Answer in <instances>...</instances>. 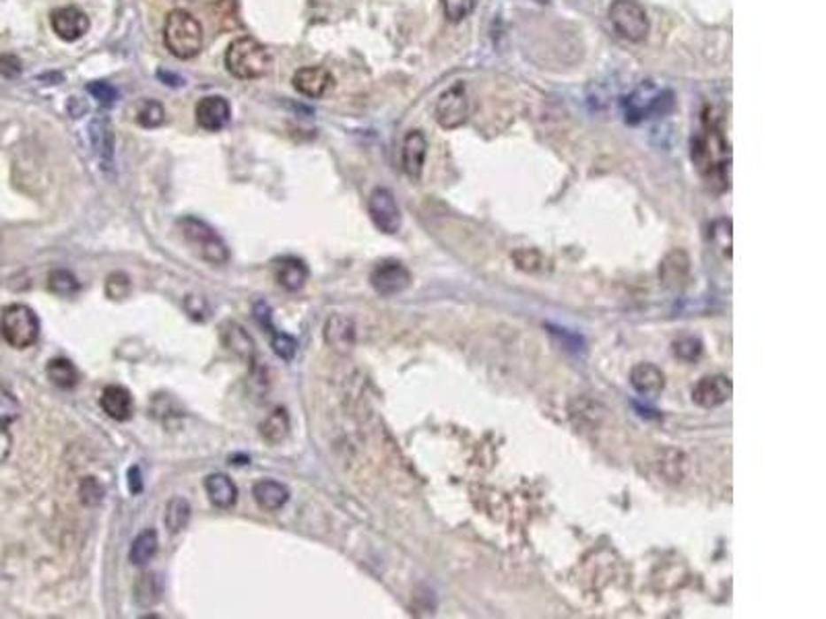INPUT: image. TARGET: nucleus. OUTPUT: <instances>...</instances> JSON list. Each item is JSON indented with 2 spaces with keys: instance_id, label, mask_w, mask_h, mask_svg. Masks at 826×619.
<instances>
[{
  "instance_id": "1",
  "label": "nucleus",
  "mask_w": 826,
  "mask_h": 619,
  "mask_svg": "<svg viewBox=\"0 0 826 619\" xmlns=\"http://www.w3.org/2000/svg\"><path fill=\"white\" fill-rule=\"evenodd\" d=\"M692 161L709 184H722L730 188V142L723 133L722 114L706 105L703 110L700 130L692 136Z\"/></svg>"
},
{
  "instance_id": "2",
  "label": "nucleus",
  "mask_w": 826,
  "mask_h": 619,
  "mask_svg": "<svg viewBox=\"0 0 826 619\" xmlns=\"http://www.w3.org/2000/svg\"><path fill=\"white\" fill-rule=\"evenodd\" d=\"M271 52L251 35L235 37L226 50V68L242 80H252L266 74L271 66Z\"/></svg>"
},
{
  "instance_id": "3",
  "label": "nucleus",
  "mask_w": 826,
  "mask_h": 619,
  "mask_svg": "<svg viewBox=\"0 0 826 619\" xmlns=\"http://www.w3.org/2000/svg\"><path fill=\"white\" fill-rule=\"evenodd\" d=\"M203 27L189 11L176 9L166 17L164 43L172 56L180 60H190L203 50Z\"/></svg>"
},
{
  "instance_id": "4",
  "label": "nucleus",
  "mask_w": 826,
  "mask_h": 619,
  "mask_svg": "<svg viewBox=\"0 0 826 619\" xmlns=\"http://www.w3.org/2000/svg\"><path fill=\"white\" fill-rule=\"evenodd\" d=\"M178 229L186 244L209 264H226L229 260V248L226 240L215 232L209 223L198 219L195 215H186L178 219Z\"/></svg>"
},
{
  "instance_id": "5",
  "label": "nucleus",
  "mask_w": 826,
  "mask_h": 619,
  "mask_svg": "<svg viewBox=\"0 0 826 619\" xmlns=\"http://www.w3.org/2000/svg\"><path fill=\"white\" fill-rule=\"evenodd\" d=\"M40 318L35 310L25 303H11L0 316V334L12 349H27L40 339Z\"/></svg>"
},
{
  "instance_id": "6",
  "label": "nucleus",
  "mask_w": 826,
  "mask_h": 619,
  "mask_svg": "<svg viewBox=\"0 0 826 619\" xmlns=\"http://www.w3.org/2000/svg\"><path fill=\"white\" fill-rule=\"evenodd\" d=\"M612 27L622 40L630 43H641L647 40L651 31V21L647 11L637 0H614L607 11Z\"/></svg>"
},
{
  "instance_id": "7",
  "label": "nucleus",
  "mask_w": 826,
  "mask_h": 619,
  "mask_svg": "<svg viewBox=\"0 0 826 619\" xmlns=\"http://www.w3.org/2000/svg\"><path fill=\"white\" fill-rule=\"evenodd\" d=\"M434 118L444 130H457L461 128L469 118V97L467 87L463 80L452 83L449 89L440 93L434 105Z\"/></svg>"
},
{
  "instance_id": "8",
  "label": "nucleus",
  "mask_w": 826,
  "mask_h": 619,
  "mask_svg": "<svg viewBox=\"0 0 826 619\" xmlns=\"http://www.w3.org/2000/svg\"><path fill=\"white\" fill-rule=\"evenodd\" d=\"M674 108L672 91H657L653 85H641L626 102V122H641L649 116H663Z\"/></svg>"
},
{
  "instance_id": "9",
  "label": "nucleus",
  "mask_w": 826,
  "mask_h": 619,
  "mask_svg": "<svg viewBox=\"0 0 826 619\" xmlns=\"http://www.w3.org/2000/svg\"><path fill=\"white\" fill-rule=\"evenodd\" d=\"M368 213H370L372 223H374L382 233L395 235L401 229V223H403L401 209H399V204H397V198L393 192H390L389 188H384V186H378V188L370 192Z\"/></svg>"
},
{
  "instance_id": "10",
  "label": "nucleus",
  "mask_w": 826,
  "mask_h": 619,
  "mask_svg": "<svg viewBox=\"0 0 826 619\" xmlns=\"http://www.w3.org/2000/svg\"><path fill=\"white\" fill-rule=\"evenodd\" d=\"M89 145L93 151V157L99 164V167L105 173L114 172V147H116V136H114V126H112V120L105 114H96L89 120Z\"/></svg>"
},
{
  "instance_id": "11",
  "label": "nucleus",
  "mask_w": 826,
  "mask_h": 619,
  "mask_svg": "<svg viewBox=\"0 0 826 619\" xmlns=\"http://www.w3.org/2000/svg\"><path fill=\"white\" fill-rule=\"evenodd\" d=\"M370 285L384 297L403 294L412 285V272L399 260H382L372 269Z\"/></svg>"
},
{
  "instance_id": "12",
  "label": "nucleus",
  "mask_w": 826,
  "mask_h": 619,
  "mask_svg": "<svg viewBox=\"0 0 826 619\" xmlns=\"http://www.w3.org/2000/svg\"><path fill=\"white\" fill-rule=\"evenodd\" d=\"M731 380L728 376L713 374L705 376L694 384L692 388V401L703 409H715L725 405L731 399Z\"/></svg>"
},
{
  "instance_id": "13",
  "label": "nucleus",
  "mask_w": 826,
  "mask_h": 619,
  "mask_svg": "<svg viewBox=\"0 0 826 619\" xmlns=\"http://www.w3.org/2000/svg\"><path fill=\"white\" fill-rule=\"evenodd\" d=\"M50 25L60 40L77 42L89 31V17L77 6H62V9L52 11Z\"/></svg>"
},
{
  "instance_id": "14",
  "label": "nucleus",
  "mask_w": 826,
  "mask_h": 619,
  "mask_svg": "<svg viewBox=\"0 0 826 619\" xmlns=\"http://www.w3.org/2000/svg\"><path fill=\"white\" fill-rule=\"evenodd\" d=\"M195 116H197V124L203 130H209V133H220L221 128H226L229 124L232 108H229V102L226 97L209 96V97H203L201 102L197 103Z\"/></svg>"
},
{
  "instance_id": "15",
  "label": "nucleus",
  "mask_w": 826,
  "mask_h": 619,
  "mask_svg": "<svg viewBox=\"0 0 826 619\" xmlns=\"http://www.w3.org/2000/svg\"><path fill=\"white\" fill-rule=\"evenodd\" d=\"M426 155H428V141L421 130H409L403 139V147H401V165L403 172L407 173L412 180H420L421 173H424V165H426Z\"/></svg>"
},
{
  "instance_id": "16",
  "label": "nucleus",
  "mask_w": 826,
  "mask_h": 619,
  "mask_svg": "<svg viewBox=\"0 0 826 619\" xmlns=\"http://www.w3.org/2000/svg\"><path fill=\"white\" fill-rule=\"evenodd\" d=\"M291 83H294V89L297 93H302L304 97H310V99H319L325 96V93H328V89H331L333 87V74L327 71V68H322V66H302V68H297L296 74H294V79H291Z\"/></svg>"
},
{
  "instance_id": "17",
  "label": "nucleus",
  "mask_w": 826,
  "mask_h": 619,
  "mask_svg": "<svg viewBox=\"0 0 826 619\" xmlns=\"http://www.w3.org/2000/svg\"><path fill=\"white\" fill-rule=\"evenodd\" d=\"M325 340L335 351H351V347L356 345V322L345 314H331L325 325Z\"/></svg>"
},
{
  "instance_id": "18",
  "label": "nucleus",
  "mask_w": 826,
  "mask_h": 619,
  "mask_svg": "<svg viewBox=\"0 0 826 619\" xmlns=\"http://www.w3.org/2000/svg\"><path fill=\"white\" fill-rule=\"evenodd\" d=\"M630 384L645 399H657L666 388V376L653 363H637L630 370Z\"/></svg>"
},
{
  "instance_id": "19",
  "label": "nucleus",
  "mask_w": 826,
  "mask_h": 619,
  "mask_svg": "<svg viewBox=\"0 0 826 619\" xmlns=\"http://www.w3.org/2000/svg\"><path fill=\"white\" fill-rule=\"evenodd\" d=\"M99 405H102L104 413L116 421H127L133 415L135 402L133 394L128 388L120 386V384H110L104 388L102 396H99Z\"/></svg>"
},
{
  "instance_id": "20",
  "label": "nucleus",
  "mask_w": 826,
  "mask_h": 619,
  "mask_svg": "<svg viewBox=\"0 0 826 619\" xmlns=\"http://www.w3.org/2000/svg\"><path fill=\"white\" fill-rule=\"evenodd\" d=\"M273 264H275L277 283L282 285L285 291H291V294H294V291H300L304 285H306L310 271L302 258L282 256V258H277Z\"/></svg>"
},
{
  "instance_id": "21",
  "label": "nucleus",
  "mask_w": 826,
  "mask_h": 619,
  "mask_svg": "<svg viewBox=\"0 0 826 619\" xmlns=\"http://www.w3.org/2000/svg\"><path fill=\"white\" fill-rule=\"evenodd\" d=\"M252 495H254V501H257L265 512H277L288 504L289 489L279 481L260 479L252 485Z\"/></svg>"
},
{
  "instance_id": "22",
  "label": "nucleus",
  "mask_w": 826,
  "mask_h": 619,
  "mask_svg": "<svg viewBox=\"0 0 826 619\" xmlns=\"http://www.w3.org/2000/svg\"><path fill=\"white\" fill-rule=\"evenodd\" d=\"M221 339L223 345H226L229 351H234L238 357L246 359L248 363L257 362V347H254V340L251 334L246 332L244 326L235 325V322H226V325L221 326Z\"/></svg>"
},
{
  "instance_id": "23",
  "label": "nucleus",
  "mask_w": 826,
  "mask_h": 619,
  "mask_svg": "<svg viewBox=\"0 0 826 619\" xmlns=\"http://www.w3.org/2000/svg\"><path fill=\"white\" fill-rule=\"evenodd\" d=\"M205 489H207L211 504L223 508V510L232 508L235 500H238V487H235V483L223 473L209 475L207 479H205Z\"/></svg>"
},
{
  "instance_id": "24",
  "label": "nucleus",
  "mask_w": 826,
  "mask_h": 619,
  "mask_svg": "<svg viewBox=\"0 0 826 619\" xmlns=\"http://www.w3.org/2000/svg\"><path fill=\"white\" fill-rule=\"evenodd\" d=\"M289 430H291V421H289L288 411H285L283 407H279L275 409V411H271L269 415H266V417L263 419V424H260L259 427L260 436H263L266 444H282L283 439L289 436Z\"/></svg>"
},
{
  "instance_id": "25",
  "label": "nucleus",
  "mask_w": 826,
  "mask_h": 619,
  "mask_svg": "<svg viewBox=\"0 0 826 619\" xmlns=\"http://www.w3.org/2000/svg\"><path fill=\"white\" fill-rule=\"evenodd\" d=\"M159 549V537L155 529H145L135 537L133 545H130L128 560L133 566H147L153 560Z\"/></svg>"
},
{
  "instance_id": "26",
  "label": "nucleus",
  "mask_w": 826,
  "mask_h": 619,
  "mask_svg": "<svg viewBox=\"0 0 826 619\" xmlns=\"http://www.w3.org/2000/svg\"><path fill=\"white\" fill-rule=\"evenodd\" d=\"M46 376L56 388H62V390H71L77 386V382H79V371L77 368H74V363L71 362V359H66V357L50 359L46 365Z\"/></svg>"
},
{
  "instance_id": "27",
  "label": "nucleus",
  "mask_w": 826,
  "mask_h": 619,
  "mask_svg": "<svg viewBox=\"0 0 826 619\" xmlns=\"http://www.w3.org/2000/svg\"><path fill=\"white\" fill-rule=\"evenodd\" d=\"M133 597H135V603L139 605L141 609H151V607L158 605L161 599V580L151 572L141 574L135 582Z\"/></svg>"
},
{
  "instance_id": "28",
  "label": "nucleus",
  "mask_w": 826,
  "mask_h": 619,
  "mask_svg": "<svg viewBox=\"0 0 826 619\" xmlns=\"http://www.w3.org/2000/svg\"><path fill=\"white\" fill-rule=\"evenodd\" d=\"M688 271H691V260L684 250L669 252L666 260L661 263V277L666 285H678L686 279Z\"/></svg>"
},
{
  "instance_id": "29",
  "label": "nucleus",
  "mask_w": 826,
  "mask_h": 619,
  "mask_svg": "<svg viewBox=\"0 0 826 619\" xmlns=\"http://www.w3.org/2000/svg\"><path fill=\"white\" fill-rule=\"evenodd\" d=\"M190 514L192 508L186 498H172L166 506V529L176 535V532L184 531L190 523Z\"/></svg>"
},
{
  "instance_id": "30",
  "label": "nucleus",
  "mask_w": 826,
  "mask_h": 619,
  "mask_svg": "<svg viewBox=\"0 0 826 619\" xmlns=\"http://www.w3.org/2000/svg\"><path fill=\"white\" fill-rule=\"evenodd\" d=\"M48 289L58 297H74L79 294L81 283L68 269H54L48 275Z\"/></svg>"
},
{
  "instance_id": "31",
  "label": "nucleus",
  "mask_w": 826,
  "mask_h": 619,
  "mask_svg": "<svg viewBox=\"0 0 826 619\" xmlns=\"http://www.w3.org/2000/svg\"><path fill=\"white\" fill-rule=\"evenodd\" d=\"M136 122L141 124L143 128H158L166 122V110L164 105L155 99H145L136 110Z\"/></svg>"
},
{
  "instance_id": "32",
  "label": "nucleus",
  "mask_w": 826,
  "mask_h": 619,
  "mask_svg": "<svg viewBox=\"0 0 826 619\" xmlns=\"http://www.w3.org/2000/svg\"><path fill=\"white\" fill-rule=\"evenodd\" d=\"M475 3L477 0H440V6H443L446 21L461 23L463 19H467L474 12Z\"/></svg>"
},
{
  "instance_id": "33",
  "label": "nucleus",
  "mask_w": 826,
  "mask_h": 619,
  "mask_svg": "<svg viewBox=\"0 0 826 619\" xmlns=\"http://www.w3.org/2000/svg\"><path fill=\"white\" fill-rule=\"evenodd\" d=\"M21 415V405L11 390L0 384V425H9Z\"/></svg>"
},
{
  "instance_id": "34",
  "label": "nucleus",
  "mask_w": 826,
  "mask_h": 619,
  "mask_svg": "<svg viewBox=\"0 0 826 619\" xmlns=\"http://www.w3.org/2000/svg\"><path fill=\"white\" fill-rule=\"evenodd\" d=\"M271 347H273V351H275V355L285 359V362H291V359L296 357V351H297L296 339L282 331H277V328L275 331H271Z\"/></svg>"
},
{
  "instance_id": "35",
  "label": "nucleus",
  "mask_w": 826,
  "mask_h": 619,
  "mask_svg": "<svg viewBox=\"0 0 826 619\" xmlns=\"http://www.w3.org/2000/svg\"><path fill=\"white\" fill-rule=\"evenodd\" d=\"M130 294V279L127 272H120V271H116V272H112V275H108V279H105V295L110 297V300H124V297H127Z\"/></svg>"
},
{
  "instance_id": "36",
  "label": "nucleus",
  "mask_w": 826,
  "mask_h": 619,
  "mask_svg": "<svg viewBox=\"0 0 826 619\" xmlns=\"http://www.w3.org/2000/svg\"><path fill=\"white\" fill-rule=\"evenodd\" d=\"M674 353L680 359H684V362H694V359H699L700 353H703V343H700V339L686 334V337L674 340Z\"/></svg>"
},
{
  "instance_id": "37",
  "label": "nucleus",
  "mask_w": 826,
  "mask_h": 619,
  "mask_svg": "<svg viewBox=\"0 0 826 619\" xmlns=\"http://www.w3.org/2000/svg\"><path fill=\"white\" fill-rule=\"evenodd\" d=\"M79 498L85 506H97L104 500V485L96 477H85L79 483Z\"/></svg>"
},
{
  "instance_id": "38",
  "label": "nucleus",
  "mask_w": 826,
  "mask_h": 619,
  "mask_svg": "<svg viewBox=\"0 0 826 619\" xmlns=\"http://www.w3.org/2000/svg\"><path fill=\"white\" fill-rule=\"evenodd\" d=\"M87 91H89L102 105H112L118 99V91L110 83H105V80H93V83L87 85Z\"/></svg>"
},
{
  "instance_id": "39",
  "label": "nucleus",
  "mask_w": 826,
  "mask_h": 619,
  "mask_svg": "<svg viewBox=\"0 0 826 619\" xmlns=\"http://www.w3.org/2000/svg\"><path fill=\"white\" fill-rule=\"evenodd\" d=\"M514 260H517V264L525 271H537L539 266L544 264L542 254L533 250V248H521V250L514 252Z\"/></svg>"
},
{
  "instance_id": "40",
  "label": "nucleus",
  "mask_w": 826,
  "mask_h": 619,
  "mask_svg": "<svg viewBox=\"0 0 826 619\" xmlns=\"http://www.w3.org/2000/svg\"><path fill=\"white\" fill-rule=\"evenodd\" d=\"M722 227L723 229H719V223H715V225H713V232H711V238L713 241H715V246L719 248V250H723L725 254H731V221L730 219H722Z\"/></svg>"
},
{
  "instance_id": "41",
  "label": "nucleus",
  "mask_w": 826,
  "mask_h": 619,
  "mask_svg": "<svg viewBox=\"0 0 826 619\" xmlns=\"http://www.w3.org/2000/svg\"><path fill=\"white\" fill-rule=\"evenodd\" d=\"M184 308H186V312H189L190 318H195V320H205V318H207V314H209L207 302H205V297H201V295H186Z\"/></svg>"
},
{
  "instance_id": "42",
  "label": "nucleus",
  "mask_w": 826,
  "mask_h": 619,
  "mask_svg": "<svg viewBox=\"0 0 826 619\" xmlns=\"http://www.w3.org/2000/svg\"><path fill=\"white\" fill-rule=\"evenodd\" d=\"M254 318H257L259 325L263 326L266 332L275 331V328H273V325H271V308L266 306L265 302H259L257 306H254Z\"/></svg>"
},
{
  "instance_id": "43",
  "label": "nucleus",
  "mask_w": 826,
  "mask_h": 619,
  "mask_svg": "<svg viewBox=\"0 0 826 619\" xmlns=\"http://www.w3.org/2000/svg\"><path fill=\"white\" fill-rule=\"evenodd\" d=\"M21 71V62L15 56H0V74L4 77H15Z\"/></svg>"
},
{
  "instance_id": "44",
  "label": "nucleus",
  "mask_w": 826,
  "mask_h": 619,
  "mask_svg": "<svg viewBox=\"0 0 826 619\" xmlns=\"http://www.w3.org/2000/svg\"><path fill=\"white\" fill-rule=\"evenodd\" d=\"M127 485L130 489V493H141L143 492V475H141V469L136 467V464L127 470Z\"/></svg>"
},
{
  "instance_id": "45",
  "label": "nucleus",
  "mask_w": 826,
  "mask_h": 619,
  "mask_svg": "<svg viewBox=\"0 0 826 619\" xmlns=\"http://www.w3.org/2000/svg\"><path fill=\"white\" fill-rule=\"evenodd\" d=\"M11 448H12L11 433L9 430H6V425H0V462H4L6 458H9Z\"/></svg>"
}]
</instances>
